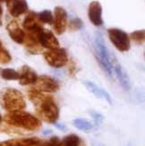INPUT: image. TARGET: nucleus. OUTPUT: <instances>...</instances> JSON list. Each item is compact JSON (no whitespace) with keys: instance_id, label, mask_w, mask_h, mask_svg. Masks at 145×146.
<instances>
[{"instance_id":"1","label":"nucleus","mask_w":145,"mask_h":146,"mask_svg":"<svg viewBox=\"0 0 145 146\" xmlns=\"http://www.w3.org/2000/svg\"><path fill=\"white\" fill-rule=\"evenodd\" d=\"M28 97L40 119L49 124H56L59 117V109L52 96L31 88L28 91Z\"/></svg>"},{"instance_id":"2","label":"nucleus","mask_w":145,"mask_h":146,"mask_svg":"<svg viewBox=\"0 0 145 146\" xmlns=\"http://www.w3.org/2000/svg\"><path fill=\"white\" fill-rule=\"evenodd\" d=\"M4 121L9 125L28 131H37L41 126L39 118L23 110L8 112L4 117Z\"/></svg>"},{"instance_id":"3","label":"nucleus","mask_w":145,"mask_h":146,"mask_svg":"<svg viewBox=\"0 0 145 146\" xmlns=\"http://www.w3.org/2000/svg\"><path fill=\"white\" fill-rule=\"evenodd\" d=\"M0 104L9 112L23 110L26 108L23 93L13 88H5L0 92Z\"/></svg>"},{"instance_id":"4","label":"nucleus","mask_w":145,"mask_h":146,"mask_svg":"<svg viewBox=\"0 0 145 146\" xmlns=\"http://www.w3.org/2000/svg\"><path fill=\"white\" fill-rule=\"evenodd\" d=\"M94 48H95V56L97 61L99 64L100 67L103 69V71L107 74L109 77L112 78V58L108 48L106 47L104 42L103 36L100 33H97L95 36V40H94Z\"/></svg>"},{"instance_id":"5","label":"nucleus","mask_w":145,"mask_h":146,"mask_svg":"<svg viewBox=\"0 0 145 146\" xmlns=\"http://www.w3.org/2000/svg\"><path fill=\"white\" fill-rule=\"evenodd\" d=\"M44 58L48 64L55 68H60L65 66L68 62V56L66 50L63 48H55L47 49L43 53Z\"/></svg>"},{"instance_id":"6","label":"nucleus","mask_w":145,"mask_h":146,"mask_svg":"<svg viewBox=\"0 0 145 146\" xmlns=\"http://www.w3.org/2000/svg\"><path fill=\"white\" fill-rule=\"evenodd\" d=\"M108 35L112 44L119 51L126 52L130 49V38L125 31L117 28H110L108 30Z\"/></svg>"},{"instance_id":"7","label":"nucleus","mask_w":145,"mask_h":146,"mask_svg":"<svg viewBox=\"0 0 145 146\" xmlns=\"http://www.w3.org/2000/svg\"><path fill=\"white\" fill-rule=\"evenodd\" d=\"M33 88L41 92H56L60 89L59 82L48 75L38 76Z\"/></svg>"},{"instance_id":"8","label":"nucleus","mask_w":145,"mask_h":146,"mask_svg":"<svg viewBox=\"0 0 145 146\" xmlns=\"http://www.w3.org/2000/svg\"><path fill=\"white\" fill-rule=\"evenodd\" d=\"M35 35L41 48L50 49L59 47V42L51 31L41 28L35 31Z\"/></svg>"},{"instance_id":"9","label":"nucleus","mask_w":145,"mask_h":146,"mask_svg":"<svg viewBox=\"0 0 145 146\" xmlns=\"http://www.w3.org/2000/svg\"><path fill=\"white\" fill-rule=\"evenodd\" d=\"M54 22L53 27L55 33L61 35L66 31L67 27V12L61 6H56L54 10Z\"/></svg>"},{"instance_id":"10","label":"nucleus","mask_w":145,"mask_h":146,"mask_svg":"<svg viewBox=\"0 0 145 146\" xmlns=\"http://www.w3.org/2000/svg\"><path fill=\"white\" fill-rule=\"evenodd\" d=\"M112 70L115 72L119 82H120L121 87L125 91H129L131 88V82L129 76L114 56L112 58Z\"/></svg>"},{"instance_id":"11","label":"nucleus","mask_w":145,"mask_h":146,"mask_svg":"<svg viewBox=\"0 0 145 146\" xmlns=\"http://www.w3.org/2000/svg\"><path fill=\"white\" fill-rule=\"evenodd\" d=\"M5 3L8 12L14 17H19L28 12L26 0H5Z\"/></svg>"},{"instance_id":"12","label":"nucleus","mask_w":145,"mask_h":146,"mask_svg":"<svg viewBox=\"0 0 145 146\" xmlns=\"http://www.w3.org/2000/svg\"><path fill=\"white\" fill-rule=\"evenodd\" d=\"M88 15L90 21L95 26H101L103 24L102 19V6L99 1H92L89 5Z\"/></svg>"},{"instance_id":"13","label":"nucleus","mask_w":145,"mask_h":146,"mask_svg":"<svg viewBox=\"0 0 145 146\" xmlns=\"http://www.w3.org/2000/svg\"><path fill=\"white\" fill-rule=\"evenodd\" d=\"M23 27L26 31H35L43 28L42 23L40 21L39 14L36 12H29L23 20Z\"/></svg>"},{"instance_id":"14","label":"nucleus","mask_w":145,"mask_h":146,"mask_svg":"<svg viewBox=\"0 0 145 146\" xmlns=\"http://www.w3.org/2000/svg\"><path fill=\"white\" fill-rule=\"evenodd\" d=\"M19 74V82L22 85H29V84H34L35 82L38 79V75L36 72L32 68L29 66H23Z\"/></svg>"},{"instance_id":"15","label":"nucleus","mask_w":145,"mask_h":146,"mask_svg":"<svg viewBox=\"0 0 145 146\" xmlns=\"http://www.w3.org/2000/svg\"><path fill=\"white\" fill-rule=\"evenodd\" d=\"M6 30L8 31V34L11 39L15 42L18 44H23L25 39V33L24 31L19 26V23L16 21H12L10 22L7 26H6Z\"/></svg>"},{"instance_id":"16","label":"nucleus","mask_w":145,"mask_h":146,"mask_svg":"<svg viewBox=\"0 0 145 146\" xmlns=\"http://www.w3.org/2000/svg\"><path fill=\"white\" fill-rule=\"evenodd\" d=\"M40 141V139L37 137L12 139V140L0 142V146H38Z\"/></svg>"},{"instance_id":"17","label":"nucleus","mask_w":145,"mask_h":146,"mask_svg":"<svg viewBox=\"0 0 145 146\" xmlns=\"http://www.w3.org/2000/svg\"><path fill=\"white\" fill-rule=\"evenodd\" d=\"M83 84L87 87L88 90H89L91 92H92L96 97L104 99V100H106L107 101H108L109 104H112V99L110 97V95L105 90H103V89H101V88H99L98 85H96L95 84H94V82H90V81H84Z\"/></svg>"},{"instance_id":"18","label":"nucleus","mask_w":145,"mask_h":146,"mask_svg":"<svg viewBox=\"0 0 145 146\" xmlns=\"http://www.w3.org/2000/svg\"><path fill=\"white\" fill-rule=\"evenodd\" d=\"M73 125L76 128H78L81 131L83 132H90L92 129V124L91 122H89L86 119H83V118H76L73 121Z\"/></svg>"},{"instance_id":"19","label":"nucleus","mask_w":145,"mask_h":146,"mask_svg":"<svg viewBox=\"0 0 145 146\" xmlns=\"http://www.w3.org/2000/svg\"><path fill=\"white\" fill-rule=\"evenodd\" d=\"M81 143V139L76 135H66L60 142L59 146H79Z\"/></svg>"},{"instance_id":"20","label":"nucleus","mask_w":145,"mask_h":146,"mask_svg":"<svg viewBox=\"0 0 145 146\" xmlns=\"http://www.w3.org/2000/svg\"><path fill=\"white\" fill-rule=\"evenodd\" d=\"M40 21L42 23H48L49 25H52L54 22V16L52 12L50 10H43L39 14Z\"/></svg>"},{"instance_id":"21","label":"nucleus","mask_w":145,"mask_h":146,"mask_svg":"<svg viewBox=\"0 0 145 146\" xmlns=\"http://www.w3.org/2000/svg\"><path fill=\"white\" fill-rule=\"evenodd\" d=\"M1 76L5 80H18L19 78V74L15 69L12 68H5L1 71Z\"/></svg>"},{"instance_id":"22","label":"nucleus","mask_w":145,"mask_h":146,"mask_svg":"<svg viewBox=\"0 0 145 146\" xmlns=\"http://www.w3.org/2000/svg\"><path fill=\"white\" fill-rule=\"evenodd\" d=\"M11 59H12V58H11L9 52L4 48L1 40H0V63H2V64H6V63L10 62Z\"/></svg>"},{"instance_id":"23","label":"nucleus","mask_w":145,"mask_h":146,"mask_svg":"<svg viewBox=\"0 0 145 146\" xmlns=\"http://www.w3.org/2000/svg\"><path fill=\"white\" fill-rule=\"evenodd\" d=\"M131 39L133 40L135 43L137 44H142L144 41V37H145V33H144V30L142 31H135L134 33H132L131 35Z\"/></svg>"},{"instance_id":"24","label":"nucleus","mask_w":145,"mask_h":146,"mask_svg":"<svg viewBox=\"0 0 145 146\" xmlns=\"http://www.w3.org/2000/svg\"><path fill=\"white\" fill-rule=\"evenodd\" d=\"M61 140L58 136H53L51 138H49L48 140L45 141H40L38 146H59Z\"/></svg>"},{"instance_id":"25","label":"nucleus","mask_w":145,"mask_h":146,"mask_svg":"<svg viewBox=\"0 0 145 146\" xmlns=\"http://www.w3.org/2000/svg\"><path fill=\"white\" fill-rule=\"evenodd\" d=\"M83 23L78 17L72 19L70 23H69V29L72 31H78L83 28Z\"/></svg>"},{"instance_id":"26","label":"nucleus","mask_w":145,"mask_h":146,"mask_svg":"<svg viewBox=\"0 0 145 146\" xmlns=\"http://www.w3.org/2000/svg\"><path fill=\"white\" fill-rule=\"evenodd\" d=\"M92 116H93L94 119H95L96 123H101L102 122L103 117L100 115V114H99V113H94V114H92Z\"/></svg>"},{"instance_id":"27","label":"nucleus","mask_w":145,"mask_h":146,"mask_svg":"<svg viewBox=\"0 0 145 146\" xmlns=\"http://www.w3.org/2000/svg\"><path fill=\"white\" fill-rule=\"evenodd\" d=\"M2 14H3V9H2V6L0 5V25H1L2 22H1V16H2Z\"/></svg>"},{"instance_id":"28","label":"nucleus","mask_w":145,"mask_h":146,"mask_svg":"<svg viewBox=\"0 0 145 146\" xmlns=\"http://www.w3.org/2000/svg\"><path fill=\"white\" fill-rule=\"evenodd\" d=\"M1 120H2V117H1V115H0V122H1Z\"/></svg>"},{"instance_id":"29","label":"nucleus","mask_w":145,"mask_h":146,"mask_svg":"<svg viewBox=\"0 0 145 146\" xmlns=\"http://www.w3.org/2000/svg\"><path fill=\"white\" fill-rule=\"evenodd\" d=\"M0 2H5V0H0Z\"/></svg>"}]
</instances>
